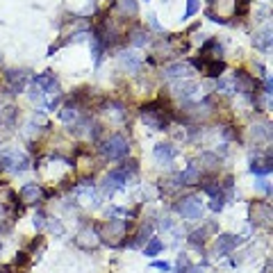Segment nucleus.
Wrapping results in <instances>:
<instances>
[{
  "label": "nucleus",
  "instance_id": "obj_1",
  "mask_svg": "<svg viewBox=\"0 0 273 273\" xmlns=\"http://www.w3.org/2000/svg\"><path fill=\"white\" fill-rule=\"evenodd\" d=\"M141 121L153 130H164L166 125H169V109H166L160 101L150 103L141 109Z\"/></svg>",
  "mask_w": 273,
  "mask_h": 273
},
{
  "label": "nucleus",
  "instance_id": "obj_2",
  "mask_svg": "<svg viewBox=\"0 0 273 273\" xmlns=\"http://www.w3.org/2000/svg\"><path fill=\"white\" fill-rule=\"evenodd\" d=\"M128 150H130L128 141H125L121 134L109 136V139L103 141V146H101V153H103V157H107V160H123V157L128 155Z\"/></svg>",
  "mask_w": 273,
  "mask_h": 273
},
{
  "label": "nucleus",
  "instance_id": "obj_3",
  "mask_svg": "<svg viewBox=\"0 0 273 273\" xmlns=\"http://www.w3.org/2000/svg\"><path fill=\"white\" fill-rule=\"evenodd\" d=\"M0 169L9 173H23L28 169V157L18 150H7V153L0 155Z\"/></svg>",
  "mask_w": 273,
  "mask_h": 273
},
{
  "label": "nucleus",
  "instance_id": "obj_4",
  "mask_svg": "<svg viewBox=\"0 0 273 273\" xmlns=\"http://www.w3.org/2000/svg\"><path fill=\"white\" fill-rule=\"evenodd\" d=\"M178 212H180L182 219L187 221H198L203 217V205H201V198L196 196H187L178 203Z\"/></svg>",
  "mask_w": 273,
  "mask_h": 273
},
{
  "label": "nucleus",
  "instance_id": "obj_5",
  "mask_svg": "<svg viewBox=\"0 0 273 273\" xmlns=\"http://www.w3.org/2000/svg\"><path fill=\"white\" fill-rule=\"evenodd\" d=\"M250 221H253V225H264L266 228L271 223V205L255 201L250 205Z\"/></svg>",
  "mask_w": 273,
  "mask_h": 273
},
{
  "label": "nucleus",
  "instance_id": "obj_6",
  "mask_svg": "<svg viewBox=\"0 0 273 273\" xmlns=\"http://www.w3.org/2000/svg\"><path fill=\"white\" fill-rule=\"evenodd\" d=\"M239 244H241V237H235V235H219L217 244H214V250H217V255H228V253H232Z\"/></svg>",
  "mask_w": 273,
  "mask_h": 273
},
{
  "label": "nucleus",
  "instance_id": "obj_7",
  "mask_svg": "<svg viewBox=\"0 0 273 273\" xmlns=\"http://www.w3.org/2000/svg\"><path fill=\"white\" fill-rule=\"evenodd\" d=\"M125 182H128V173H125L123 169L112 171L107 178H105V191H107V193H114L116 189H123Z\"/></svg>",
  "mask_w": 273,
  "mask_h": 273
},
{
  "label": "nucleus",
  "instance_id": "obj_8",
  "mask_svg": "<svg viewBox=\"0 0 273 273\" xmlns=\"http://www.w3.org/2000/svg\"><path fill=\"white\" fill-rule=\"evenodd\" d=\"M75 244L80 246V248H85V250H91V248H96V246L101 244V239H98L96 230L82 228L80 232H77V237H75Z\"/></svg>",
  "mask_w": 273,
  "mask_h": 273
},
{
  "label": "nucleus",
  "instance_id": "obj_9",
  "mask_svg": "<svg viewBox=\"0 0 273 273\" xmlns=\"http://www.w3.org/2000/svg\"><path fill=\"white\" fill-rule=\"evenodd\" d=\"M153 155H155L157 164H171V162L176 160L178 150L173 148L171 144H157V146H155V150H153Z\"/></svg>",
  "mask_w": 273,
  "mask_h": 273
},
{
  "label": "nucleus",
  "instance_id": "obj_10",
  "mask_svg": "<svg viewBox=\"0 0 273 273\" xmlns=\"http://www.w3.org/2000/svg\"><path fill=\"white\" fill-rule=\"evenodd\" d=\"M25 80H28V71H16V68L7 71V82H9L12 93L23 91V89H25Z\"/></svg>",
  "mask_w": 273,
  "mask_h": 273
},
{
  "label": "nucleus",
  "instance_id": "obj_11",
  "mask_svg": "<svg viewBox=\"0 0 273 273\" xmlns=\"http://www.w3.org/2000/svg\"><path fill=\"white\" fill-rule=\"evenodd\" d=\"M198 182H201V166H198V162H191L180 173V185H198Z\"/></svg>",
  "mask_w": 273,
  "mask_h": 273
},
{
  "label": "nucleus",
  "instance_id": "obj_12",
  "mask_svg": "<svg viewBox=\"0 0 273 273\" xmlns=\"http://www.w3.org/2000/svg\"><path fill=\"white\" fill-rule=\"evenodd\" d=\"M44 198V189H41L36 182H30V185H25L21 189V201L23 203H36Z\"/></svg>",
  "mask_w": 273,
  "mask_h": 273
},
{
  "label": "nucleus",
  "instance_id": "obj_13",
  "mask_svg": "<svg viewBox=\"0 0 273 273\" xmlns=\"http://www.w3.org/2000/svg\"><path fill=\"white\" fill-rule=\"evenodd\" d=\"M34 87H39L44 93H52V91L57 93V80H55V75H52L50 71H46L44 75H36L34 77Z\"/></svg>",
  "mask_w": 273,
  "mask_h": 273
},
{
  "label": "nucleus",
  "instance_id": "obj_14",
  "mask_svg": "<svg viewBox=\"0 0 273 273\" xmlns=\"http://www.w3.org/2000/svg\"><path fill=\"white\" fill-rule=\"evenodd\" d=\"M235 87H237V91H241V93H253L255 91V82L250 80L244 71L235 73Z\"/></svg>",
  "mask_w": 273,
  "mask_h": 273
},
{
  "label": "nucleus",
  "instance_id": "obj_15",
  "mask_svg": "<svg viewBox=\"0 0 273 273\" xmlns=\"http://www.w3.org/2000/svg\"><path fill=\"white\" fill-rule=\"evenodd\" d=\"M164 75L166 77H189L191 75V68L187 64H182V62H178V64H171L164 68Z\"/></svg>",
  "mask_w": 273,
  "mask_h": 273
},
{
  "label": "nucleus",
  "instance_id": "obj_16",
  "mask_svg": "<svg viewBox=\"0 0 273 273\" xmlns=\"http://www.w3.org/2000/svg\"><path fill=\"white\" fill-rule=\"evenodd\" d=\"M77 116H80V114H77V105L75 103H66L64 107H62V112H60V119L64 121L66 125H73L77 121Z\"/></svg>",
  "mask_w": 273,
  "mask_h": 273
},
{
  "label": "nucleus",
  "instance_id": "obj_17",
  "mask_svg": "<svg viewBox=\"0 0 273 273\" xmlns=\"http://www.w3.org/2000/svg\"><path fill=\"white\" fill-rule=\"evenodd\" d=\"M121 62H123V68H128L130 73H136L141 68V60L134 55V52H123V55H121Z\"/></svg>",
  "mask_w": 273,
  "mask_h": 273
},
{
  "label": "nucleus",
  "instance_id": "obj_18",
  "mask_svg": "<svg viewBox=\"0 0 273 273\" xmlns=\"http://www.w3.org/2000/svg\"><path fill=\"white\" fill-rule=\"evenodd\" d=\"M271 169H273L271 157H266V160H253V164H250V171H253L255 176H269Z\"/></svg>",
  "mask_w": 273,
  "mask_h": 273
},
{
  "label": "nucleus",
  "instance_id": "obj_19",
  "mask_svg": "<svg viewBox=\"0 0 273 273\" xmlns=\"http://www.w3.org/2000/svg\"><path fill=\"white\" fill-rule=\"evenodd\" d=\"M271 28H264L260 34H255V46L257 48H262V50H269L271 48V41H273V36H271Z\"/></svg>",
  "mask_w": 273,
  "mask_h": 273
},
{
  "label": "nucleus",
  "instance_id": "obj_20",
  "mask_svg": "<svg viewBox=\"0 0 273 273\" xmlns=\"http://www.w3.org/2000/svg\"><path fill=\"white\" fill-rule=\"evenodd\" d=\"M203 71L207 73L209 77H221L223 71H225V64H223V62H219V60H214V62H209V64H205Z\"/></svg>",
  "mask_w": 273,
  "mask_h": 273
},
{
  "label": "nucleus",
  "instance_id": "obj_21",
  "mask_svg": "<svg viewBox=\"0 0 273 273\" xmlns=\"http://www.w3.org/2000/svg\"><path fill=\"white\" fill-rule=\"evenodd\" d=\"M173 91H176V96H180V98H191L193 93L198 91V87L193 85V82H185V85H178Z\"/></svg>",
  "mask_w": 273,
  "mask_h": 273
},
{
  "label": "nucleus",
  "instance_id": "obj_22",
  "mask_svg": "<svg viewBox=\"0 0 273 273\" xmlns=\"http://www.w3.org/2000/svg\"><path fill=\"white\" fill-rule=\"evenodd\" d=\"M107 116H112V119H116V121H123L125 119L123 105H121V103H109L107 105Z\"/></svg>",
  "mask_w": 273,
  "mask_h": 273
},
{
  "label": "nucleus",
  "instance_id": "obj_23",
  "mask_svg": "<svg viewBox=\"0 0 273 273\" xmlns=\"http://www.w3.org/2000/svg\"><path fill=\"white\" fill-rule=\"evenodd\" d=\"M119 9L121 14H128V16H134L136 14V0H119Z\"/></svg>",
  "mask_w": 273,
  "mask_h": 273
},
{
  "label": "nucleus",
  "instance_id": "obj_24",
  "mask_svg": "<svg viewBox=\"0 0 273 273\" xmlns=\"http://www.w3.org/2000/svg\"><path fill=\"white\" fill-rule=\"evenodd\" d=\"M130 44L132 46H146L148 44V32H144V30H134V32L130 34Z\"/></svg>",
  "mask_w": 273,
  "mask_h": 273
},
{
  "label": "nucleus",
  "instance_id": "obj_25",
  "mask_svg": "<svg viewBox=\"0 0 273 273\" xmlns=\"http://www.w3.org/2000/svg\"><path fill=\"white\" fill-rule=\"evenodd\" d=\"M162 248H164V244H162V239L153 237V239H150V244L146 246V250H144V253L148 255V257H153V255H157V253H160Z\"/></svg>",
  "mask_w": 273,
  "mask_h": 273
},
{
  "label": "nucleus",
  "instance_id": "obj_26",
  "mask_svg": "<svg viewBox=\"0 0 273 273\" xmlns=\"http://www.w3.org/2000/svg\"><path fill=\"white\" fill-rule=\"evenodd\" d=\"M253 136H255V139H271V128L266 123L255 125V128H253Z\"/></svg>",
  "mask_w": 273,
  "mask_h": 273
},
{
  "label": "nucleus",
  "instance_id": "obj_27",
  "mask_svg": "<svg viewBox=\"0 0 273 273\" xmlns=\"http://www.w3.org/2000/svg\"><path fill=\"white\" fill-rule=\"evenodd\" d=\"M198 12V0H187V9H185V18H191Z\"/></svg>",
  "mask_w": 273,
  "mask_h": 273
},
{
  "label": "nucleus",
  "instance_id": "obj_28",
  "mask_svg": "<svg viewBox=\"0 0 273 273\" xmlns=\"http://www.w3.org/2000/svg\"><path fill=\"white\" fill-rule=\"evenodd\" d=\"M44 225H46V214H44V212H36V214H34V228L41 230Z\"/></svg>",
  "mask_w": 273,
  "mask_h": 273
},
{
  "label": "nucleus",
  "instance_id": "obj_29",
  "mask_svg": "<svg viewBox=\"0 0 273 273\" xmlns=\"http://www.w3.org/2000/svg\"><path fill=\"white\" fill-rule=\"evenodd\" d=\"M187 271H189V262L185 255H180L178 257V273H187Z\"/></svg>",
  "mask_w": 273,
  "mask_h": 273
},
{
  "label": "nucleus",
  "instance_id": "obj_30",
  "mask_svg": "<svg viewBox=\"0 0 273 273\" xmlns=\"http://www.w3.org/2000/svg\"><path fill=\"white\" fill-rule=\"evenodd\" d=\"M209 207H212L214 212H221V209H223V196L212 198V203H209Z\"/></svg>",
  "mask_w": 273,
  "mask_h": 273
},
{
  "label": "nucleus",
  "instance_id": "obj_31",
  "mask_svg": "<svg viewBox=\"0 0 273 273\" xmlns=\"http://www.w3.org/2000/svg\"><path fill=\"white\" fill-rule=\"evenodd\" d=\"M257 189H260V191H264V193H269V191H271L269 182H266L264 178H260V180H257Z\"/></svg>",
  "mask_w": 273,
  "mask_h": 273
},
{
  "label": "nucleus",
  "instance_id": "obj_32",
  "mask_svg": "<svg viewBox=\"0 0 273 273\" xmlns=\"http://www.w3.org/2000/svg\"><path fill=\"white\" fill-rule=\"evenodd\" d=\"M153 269H160V271H171V264H169V262H160V260H157V262H153Z\"/></svg>",
  "mask_w": 273,
  "mask_h": 273
},
{
  "label": "nucleus",
  "instance_id": "obj_33",
  "mask_svg": "<svg viewBox=\"0 0 273 273\" xmlns=\"http://www.w3.org/2000/svg\"><path fill=\"white\" fill-rule=\"evenodd\" d=\"M50 230H52V232H57V235L64 232V228H62V223H60V221H50Z\"/></svg>",
  "mask_w": 273,
  "mask_h": 273
},
{
  "label": "nucleus",
  "instance_id": "obj_34",
  "mask_svg": "<svg viewBox=\"0 0 273 273\" xmlns=\"http://www.w3.org/2000/svg\"><path fill=\"white\" fill-rule=\"evenodd\" d=\"M28 262V255L25 253H18V257H16V264H25Z\"/></svg>",
  "mask_w": 273,
  "mask_h": 273
},
{
  "label": "nucleus",
  "instance_id": "obj_35",
  "mask_svg": "<svg viewBox=\"0 0 273 273\" xmlns=\"http://www.w3.org/2000/svg\"><path fill=\"white\" fill-rule=\"evenodd\" d=\"M148 18H150V25H153L155 30H160V23H157V16H155V14H150Z\"/></svg>",
  "mask_w": 273,
  "mask_h": 273
},
{
  "label": "nucleus",
  "instance_id": "obj_36",
  "mask_svg": "<svg viewBox=\"0 0 273 273\" xmlns=\"http://www.w3.org/2000/svg\"><path fill=\"white\" fill-rule=\"evenodd\" d=\"M12 269H9V266H0V273H9Z\"/></svg>",
  "mask_w": 273,
  "mask_h": 273
},
{
  "label": "nucleus",
  "instance_id": "obj_37",
  "mask_svg": "<svg viewBox=\"0 0 273 273\" xmlns=\"http://www.w3.org/2000/svg\"><path fill=\"white\" fill-rule=\"evenodd\" d=\"M0 60H3V55H0Z\"/></svg>",
  "mask_w": 273,
  "mask_h": 273
},
{
  "label": "nucleus",
  "instance_id": "obj_38",
  "mask_svg": "<svg viewBox=\"0 0 273 273\" xmlns=\"http://www.w3.org/2000/svg\"><path fill=\"white\" fill-rule=\"evenodd\" d=\"M0 121H3V116H0Z\"/></svg>",
  "mask_w": 273,
  "mask_h": 273
},
{
  "label": "nucleus",
  "instance_id": "obj_39",
  "mask_svg": "<svg viewBox=\"0 0 273 273\" xmlns=\"http://www.w3.org/2000/svg\"><path fill=\"white\" fill-rule=\"evenodd\" d=\"M146 3H148V0H146Z\"/></svg>",
  "mask_w": 273,
  "mask_h": 273
}]
</instances>
